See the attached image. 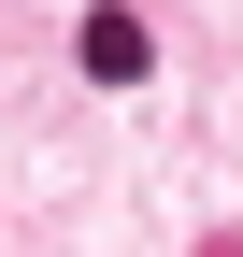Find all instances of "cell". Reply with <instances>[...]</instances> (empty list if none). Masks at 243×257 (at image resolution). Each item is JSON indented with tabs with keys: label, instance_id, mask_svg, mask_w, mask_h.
<instances>
[{
	"label": "cell",
	"instance_id": "obj_2",
	"mask_svg": "<svg viewBox=\"0 0 243 257\" xmlns=\"http://www.w3.org/2000/svg\"><path fill=\"white\" fill-rule=\"evenodd\" d=\"M200 257H243V229H215V243H200Z\"/></svg>",
	"mask_w": 243,
	"mask_h": 257
},
{
	"label": "cell",
	"instance_id": "obj_1",
	"mask_svg": "<svg viewBox=\"0 0 243 257\" xmlns=\"http://www.w3.org/2000/svg\"><path fill=\"white\" fill-rule=\"evenodd\" d=\"M72 57H86L100 86H143V72H158V29H143L129 0H86V29H72Z\"/></svg>",
	"mask_w": 243,
	"mask_h": 257
}]
</instances>
